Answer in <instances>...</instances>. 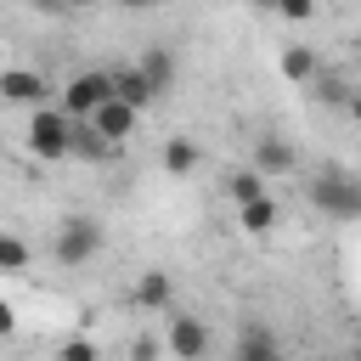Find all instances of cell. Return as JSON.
Instances as JSON below:
<instances>
[{
  "label": "cell",
  "instance_id": "obj_1",
  "mask_svg": "<svg viewBox=\"0 0 361 361\" xmlns=\"http://www.w3.org/2000/svg\"><path fill=\"white\" fill-rule=\"evenodd\" d=\"M28 152L56 164V158H73V113L56 102V107H34L28 113Z\"/></svg>",
  "mask_w": 361,
  "mask_h": 361
},
{
  "label": "cell",
  "instance_id": "obj_2",
  "mask_svg": "<svg viewBox=\"0 0 361 361\" xmlns=\"http://www.w3.org/2000/svg\"><path fill=\"white\" fill-rule=\"evenodd\" d=\"M305 197H310V209H322L333 220H361V180L344 175V169H322L305 186Z\"/></svg>",
  "mask_w": 361,
  "mask_h": 361
},
{
  "label": "cell",
  "instance_id": "obj_3",
  "mask_svg": "<svg viewBox=\"0 0 361 361\" xmlns=\"http://www.w3.org/2000/svg\"><path fill=\"white\" fill-rule=\"evenodd\" d=\"M102 243H107L102 220H90V214H68V220L56 226L51 254H56V265H90V259L102 254Z\"/></svg>",
  "mask_w": 361,
  "mask_h": 361
},
{
  "label": "cell",
  "instance_id": "obj_4",
  "mask_svg": "<svg viewBox=\"0 0 361 361\" xmlns=\"http://www.w3.org/2000/svg\"><path fill=\"white\" fill-rule=\"evenodd\" d=\"M118 96V73H107V68H79L68 85H62V107L73 113V118H90L102 102H113Z\"/></svg>",
  "mask_w": 361,
  "mask_h": 361
},
{
  "label": "cell",
  "instance_id": "obj_5",
  "mask_svg": "<svg viewBox=\"0 0 361 361\" xmlns=\"http://www.w3.org/2000/svg\"><path fill=\"white\" fill-rule=\"evenodd\" d=\"M164 344H169L175 361H203V355H209V327H203L197 316H186V310H169Z\"/></svg>",
  "mask_w": 361,
  "mask_h": 361
},
{
  "label": "cell",
  "instance_id": "obj_6",
  "mask_svg": "<svg viewBox=\"0 0 361 361\" xmlns=\"http://www.w3.org/2000/svg\"><path fill=\"white\" fill-rule=\"evenodd\" d=\"M0 96L34 113V107H51V79H45L39 68H6V73H0Z\"/></svg>",
  "mask_w": 361,
  "mask_h": 361
},
{
  "label": "cell",
  "instance_id": "obj_7",
  "mask_svg": "<svg viewBox=\"0 0 361 361\" xmlns=\"http://www.w3.org/2000/svg\"><path fill=\"white\" fill-rule=\"evenodd\" d=\"M90 124H96V130H102L113 147H124V141L135 135V124H141V107H130L124 96H113V102H102V107L90 113Z\"/></svg>",
  "mask_w": 361,
  "mask_h": 361
},
{
  "label": "cell",
  "instance_id": "obj_8",
  "mask_svg": "<svg viewBox=\"0 0 361 361\" xmlns=\"http://www.w3.org/2000/svg\"><path fill=\"white\" fill-rule=\"evenodd\" d=\"M254 169H259L265 180H282V175H293V169H299V152H293V141H288V135H259V141H254Z\"/></svg>",
  "mask_w": 361,
  "mask_h": 361
},
{
  "label": "cell",
  "instance_id": "obj_9",
  "mask_svg": "<svg viewBox=\"0 0 361 361\" xmlns=\"http://www.w3.org/2000/svg\"><path fill=\"white\" fill-rule=\"evenodd\" d=\"M231 361H282V344L265 322H243L237 327V344H231Z\"/></svg>",
  "mask_w": 361,
  "mask_h": 361
},
{
  "label": "cell",
  "instance_id": "obj_10",
  "mask_svg": "<svg viewBox=\"0 0 361 361\" xmlns=\"http://www.w3.org/2000/svg\"><path fill=\"white\" fill-rule=\"evenodd\" d=\"M276 68H282L288 85H316V79H322V56H316V45H282Z\"/></svg>",
  "mask_w": 361,
  "mask_h": 361
},
{
  "label": "cell",
  "instance_id": "obj_11",
  "mask_svg": "<svg viewBox=\"0 0 361 361\" xmlns=\"http://www.w3.org/2000/svg\"><path fill=\"white\" fill-rule=\"evenodd\" d=\"M237 226H243L248 237H271V231L282 226V209H276V197L265 192V197H254V203H243V209H237Z\"/></svg>",
  "mask_w": 361,
  "mask_h": 361
},
{
  "label": "cell",
  "instance_id": "obj_12",
  "mask_svg": "<svg viewBox=\"0 0 361 361\" xmlns=\"http://www.w3.org/2000/svg\"><path fill=\"white\" fill-rule=\"evenodd\" d=\"M130 299H135V310H169V299H175L169 271H141L135 288H130Z\"/></svg>",
  "mask_w": 361,
  "mask_h": 361
},
{
  "label": "cell",
  "instance_id": "obj_13",
  "mask_svg": "<svg viewBox=\"0 0 361 361\" xmlns=\"http://www.w3.org/2000/svg\"><path fill=\"white\" fill-rule=\"evenodd\" d=\"M135 68L152 79V90L164 96L169 85H175V51L169 45H141V56H135Z\"/></svg>",
  "mask_w": 361,
  "mask_h": 361
},
{
  "label": "cell",
  "instance_id": "obj_14",
  "mask_svg": "<svg viewBox=\"0 0 361 361\" xmlns=\"http://www.w3.org/2000/svg\"><path fill=\"white\" fill-rule=\"evenodd\" d=\"M197 164H203V152H197V141H192V135H169V141H164V175L186 180Z\"/></svg>",
  "mask_w": 361,
  "mask_h": 361
},
{
  "label": "cell",
  "instance_id": "obj_15",
  "mask_svg": "<svg viewBox=\"0 0 361 361\" xmlns=\"http://www.w3.org/2000/svg\"><path fill=\"white\" fill-rule=\"evenodd\" d=\"M73 158H90V164H102V158H113V141L90 124V118H73Z\"/></svg>",
  "mask_w": 361,
  "mask_h": 361
},
{
  "label": "cell",
  "instance_id": "obj_16",
  "mask_svg": "<svg viewBox=\"0 0 361 361\" xmlns=\"http://www.w3.org/2000/svg\"><path fill=\"white\" fill-rule=\"evenodd\" d=\"M226 197H231L237 209L254 203V197H265V175H259L254 164H248V169H231V175H226Z\"/></svg>",
  "mask_w": 361,
  "mask_h": 361
},
{
  "label": "cell",
  "instance_id": "obj_17",
  "mask_svg": "<svg viewBox=\"0 0 361 361\" xmlns=\"http://www.w3.org/2000/svg\"><path fill=\"white\" fill-rule=\"evenodd\" d=\"M118 96H124L130 107H141V113H147V107L158 102V90H152V79H147L141 68H124V73H118Z\"/></svg>",
  "mask_w": 361,
  "mask_h": 361
},
{
  "label": "cell",
  "instance_id": "obj_18",
  "mask_svg": "<svg viewBox=\"0 0 361 361\" xmlns=\"http://www.w3.org/2000/svg\"><path fill=\"white\" fill-rule=\"evenodd\" d=\"M0 271H28V243H23L17 231L0 237Z\"/></svg>",
  "mask_w": 361,
  "mask_h": 361
},
{
  "label": "cell",
  "instance_id": "obj_19",
  "mask_svg": "<svg viewBox=\"0 0 361 361\" xmlns=\"http://www.w3.org/2000/svg\"><path fill=\"white\" fill-rule=\"evenodd\" d=\"M316 6L322 0H276V17L282 23H316Z\"/></svg>",
  "mask_w": 361,
  "mask_h": 361
},
{
  "label": "cell",
  "instance_id": "obj_20",
  "mask_svg": "<svg viewBox=\"0 0 361 361\" xmlns=\"http://www.w3.org/2000/svg\"><path fill=\"white\" fill-rule=\"evenodd\" d=\"M164 350H169V344L152 338V333H135V338H130V361H158Z\"/></svg>",
  "mask_w": 361,
  "mask_h": 361
},
{
  "label": "cell",
  "instance_id": "obj_21",
  "mask_svg": "<svg viewBox=\"0 0 361 361\" xmlns=\"http://www.w3.org/2000/svg\"><path fill=\"white\" fill-rule=\"evenodd\" d=\"M56 361H102V350H96V338H68L56 350Z\"/></svg>",
  "mask_w": 361,
  "mask_h": 361
},
{
  "label": "cell",
  "instance_id": "obj_22",
  "mask_svg": "<svg viewBox=\"0 0 361 361\" xmlns=\"http://www.w3.org/2000/svg\"><path fill=\"white\" fill-rule=\"evenodd\" d=\"M11 333H17V310H11V305H0V338H11Z\"/></svg>",
  "mask_w": 361,
  "mask_h": 361
},
{
  "label": "cell",
  "instance_id": "obj_23",
  "mask_svg": "<svg viewBox=\"0 0 361 361\" xmlns=\"http://www.w3.org/2000/svg\"><path fill=\"white\" fill-rule=\"evenodd\" d=\"M34 11H45V17H62V11H68V0H34Z\"/></svg>",
  "mask_w": 361,
  "mask_h": 361
},
{
  "label": "cell",
  "instance_id": "obj_24",
  "mask_svg": "<svg viewBox=\"0 0 361 361\" xmlns=\"http://www.w3.org/2000/svg\"><path fill=\"white\" fill-rule=\"evenodd\" d=\"M113 6H124V11H152V6H164V0H113Z\"/></svg>",
  "mask_w": 361,
  "mask_h": 361
},
{
  "label": "cell",
  "instance_id": "obj_25",
  "mask_svg": "<svg viewBox=\"0 0 361 361\" xmlns=\"http://www.w3.org/2000/svg\"><path fill=\"white\" fill-rule=\"evenodd\" d=\"M344 107H350V118H355V124H361V85H355V90H350V102H344Z\"/></svg>",
  "mask_w": 361,
  "mask_h": 361
},
{
  "label": "cell",
  "instance_id": "obj_26",
  "mask_svg": "<svg viewBox=\"0 0 361 361\" xmlns=\"http://www.w3.org/2000/svg\"><path fill=\"white\" fill-rule=\"evenodd\" d=\"M90 6H96V0H68V11H90Z\"/></svg>",
  "mask_w": 361,
  "mask_h": 361
},
{
  "label": "cell",
  "instance_id": "obj_27",
  "mask_svg": "<svg viewBox=\"0 0 361 361\" xmlns=\"http://www.w3.org/2000/svg\"><path fill=\"white\" fill-rule=\"evenodd\" d=\"M248 6H259V11H276V0H248Z\"/></svg>",
  "mask_w": 361,
  "mask_h": 361
},
{
  "label": "cell",
  "instance_id": "obj_28",
  "mask_svg": "<svg viewBox=\"0 0 361 361\" xmlns=\"http://www.w3.org/2000/svg\"><path fill=\"white\" fill-rule=\"evenodd\" d=\"M355 355H361V350H355Z\"/></svg>",
  "mask_w": 361,
  "mask_h": 361
},
{
  "label": "cell",
  "instance_id": "obj_29",
  "mask_svg": "<svg viewBox=\"0 0 361 361\" xmlns=\"http://www.w3.org/2000/svg\"><path fill=\"white\" fill-rule=\"evenodd\" d=\"M355 361H361V355H355Z\"/></svg>",
  "mask_w": 361,
  "mask_h": 361
}]
</instances>
